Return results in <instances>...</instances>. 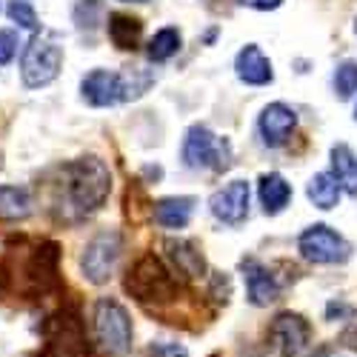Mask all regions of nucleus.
<instances>
[{
    "label": "nucleus",
    "mask_w": 357,
    "mask_h": 357,
    "mask_svg": "<svg viewBox=\"0 0 357 357\" xmlns=\"http://www.w3.org/2000/svg\"><path fill=\"white\" fill-rule=\"evenodd\" d=\"M309 323L301 317V314H291V312H283L275 317L272 329H269V340L275 343V349L283 354V357H297L306 346H309Z\"/></svg>",
    "instance_id": "nucleus-10"
},
{
    "label": "nucleus",
    "mask_w": 357,
    "mask_h": 357,
    "mask_svg": "<svg viewBox=\"0 0 357 357\" xmlns=\"http://www.w3.org/2000/svg\"><path fill=\"white\" fill-rule=\"evenodd\" d=\"M163 249L169 252V260H172V266H174V272H181V275L189 278V280L203 278L206 260H203L200 249H197L192 241H166Z\"/></svg>",
    "instance_id": "nucleus-15"
},
{
    "label": "nucleus",
    "mask_w": 357,
    "mask_h": 357,
    "mask_svg": "<svg viewBox=\"0 0 357 357\" xmlns=\"http://www.w3.org/2000/svg\"><path fill=\"white\" fill-rule=\"evenodd\" d=\"M234 69H237V77L249 86H266L272 83L275 72H272V61L266 57L255 43L243 46L237 52V61H234Z\"/></svg>",
    "instance_id": "nucleus-14"
},
{
    "label": "nucleus",
    "mask_w": 357,
    "mask_h": 357,
    "mask_svg": "<svg viewBox=\"0 0 357 357\" xmlns=\"http://www.w3.org/2000/svg\"><path fill=\"white\" fill-rule=\"evenodd\" d=\"M140 35H143V23L137 17L123 15V12L109 15V38L117 49H137Z\"/></svg>",
    "instance_id": "nucleus-19"
},
{
    "label": "nucleus",
    "mask_w": 357,
    "mask_h": 357,
    "mask_svg": "<svg viewBox=\"0 0 357 357\" xmlns=\"http://www.w3.org/2000/svg\"><path fill=\"white\" fill-rule=\"evenodd\" d=\"M109 192H112L109 166L95 155L77 158L61 169V200L57 203H61V209L69 212L72 220L98 212L106 203Z\"/></svg>",
    "instance_id": "nucleus-1"
},
{
    "label": "nucleus",
    "mask_w": 357,
    "mask_h": 357,
    "mask_svg": "<svg viewBox=\"0 0 357 357\" xmlns=\"http://www.w3.org/2000/svg\"><path fill=\"white\" fill-rule=\"evenodd\" d=\"M177 49H181V32L172 29V26L160 29V32L149 40V57H152L155 63H163V61H169V57H174Z\"/></svg>",
    "instance_id": "nucleus-22"
},
{
    "label": "nucleus",
    "mask_w": 357,
    "mask_h": 357,
    "mask_svg": "<svg viewBox=\"0 0 357 357\" xmlns=\"http://www.w3.org/2000/svg\"><path fill=\"white\" fill-rule=\"evenodd\" d=\"M354 117H357V106H354Z\"/></svg>",
    "instance_id": "nucleus-32"
},
{
    "label": "nucleus",
    "mask_w": 357,
    "mask_h": 357,
    "mask_svg": "<svg viewBox=\"0 0 357 357\" xmlns=\"http://www.w3.org/2000/svg\"><path fill=\"white\" fill-rule=\"evenodd\" d=\"M15 54H17V32L0 29V66H6Z\"/></svg>",
    "instance_id": "nucleus-27"
},
{
    "label": "nucleus",
    "mask_w": 357,
    "mask_h": 357,
    "mask_svg": "<svg viewBox=\"0 0 357 357\" xmlns=\"http://www.w3.org/2000/svg\"><path fill=\"white\" fill-rule=\"evenodd\" d=\"M123 3H143V0H123Z\"/></svg>",
    "instance_id": "nucleus-31"
},
{
    "label": "nucleus",
    "mask_w": 357,
    "mask_h": 357,
    "mask_svg": "<svg viewBox=\"0 0 357 357\" xmlns=\"http://www.w3.org/2000/svg\"><path fill=\"white\" fill-rule=\"evenodd\" d=\"M95 332H98V340L100 346L109 351V354H129L132 351V317L129 312L112 301V297H103L95 306Z\"/></svg>",
    "instance_id": "nucleus-5"
},
{
    "label": "nucleus",
    "mask_w": 357,
    "mask_h": 357,
    "mask_svg": "<svg viewBox=\"0 0 357 357\" xmlns=\"http://www.w3.org/2000/svg\"><path fill=\"white\" fill-rule=\"evenodd\" d=\"M126 289L140 303H169L181 291V283H177V275L166 269L155 255H143L129 269Z\"/></svg>",
    "instance_id": "nucleus-2"
},
{
    "label": "nucleus",
    "mask_w": 357,
    "mask_h": 357,
    "mask_svg": "<svg viewBox=\"0 0 357 357\" xmlns=\"http://www.w3.org/2000/svg\"><path fill=\"white\" fill-rule=\"evenodd\" d=\"M43 357H92L86 329L75 312L61 309L43 323Z\"/></svg>",
    "instance_id": "nucleus-3"
},
{
    "label": "nucleus",
    "mask_w": 357,
    "mask_h": 357,
    "mask_svg": "<svg viewBox=\"0 0 357 357\" xmlns=\"http://www.w3.org/2000/svg\"><path fill=\"white\" fill-rule=\"evenodd\" d=\"M9 17H12L20 29H26V32H38V29H40L38 12L29 6L26 0H12V3H9Z\"/></svg>",
    "instance_id": "nucleus-25"
},
{
    "label": "nucleus",
    "mask_w": 357,
    "mask_h": 357,
    "mask_svg": "<svg viewBox=\"0 0 357 357\" xmlns=\"http://www.w3.org/2000/svg\"><path fill=\"white\" fill-rule=\"evenodd\" d=\"M243 278H246V289H249V301L255 306H269L278 301L280 286L275 280V275L266 269L257 260H243Z\"/></svg>",
    "instance_id": "nucleus-13"
},
{
    "label": "nucleus",
    "mask_w": 357,
    "mask_h": 357,
    "mask_svg": "<svg viewBox=\"0 0 357 357\" xmlns=\"http://www.w3.org/2000/svg\"><path fill=\"white\" fill-rule=\"evenodd\" d=\"M332 177L349 195H357V155L346 143L332 146Z\"/></svg>",
    "instance_id": "nucleus-18"
},
{
    "label": "nucleus",
    "mask_w": 357,
    "mask_h": 357,
    "mask_svg": "<svg viewBox=\"0 0 357 357\" xmlns=\"http://www.w3.org/2000/svg\"><path fill=\"white\" fill-rule=\"evenodd\" d=\"M231 160V146L226 137L212 135L206 126H192L183 140V163L189 169H229Z\"/></svg>",
    "instance_id": "nucleus-6"
},
{
    "label": "nucleus",
    "mask_w": 357,
    "mask_h": 357,
    "mask_svg": "<svg viewBox=\"0 0 357 357\" xmlns=\"http://www.w3.org/2000/svg\"><path fill=\"white\" fill-rule=\"evenodd\" d=\"M83 100L92 106H114L123 103V77L121 72H109V69H95L89 72L80 83Z\"/></svg>",
    "instance_id": "nucleus-11"
},
{
    "label": "nucleus",
    "mask_w": 357,
    "mask_h": 357,
    "mask_svg": "<svg viewBox=\"0 0 357 357\" xmlns=\"http://www.w3.org/2000/svg\"><path fill=\"white\" fill-rule=\"evenodd\" d=\"M343 340H346V346H351V349H357V320H351V326L346 329V335H343Z\"/></svg>",
    "instance_id": "nucleus-30"
},
{
    "label": "nucleus",
    "mask_w": 357,
    "mask_h": 357,
    "mask_svg": "<svg viewBox=\"0 0 357 357\" xmlns=\"http://www.w3.org/2000/svg\"><path fill=\"white\" fill-rule=\"evenodd\" d=\"M283 0H241V6H249V9H260V12H269V9H278Z\"/></svg>",
    "instance_id": "nucleus-29"
},
{
    "label": "nucleus",
    "mask_w": 357,
    "mask_h": 357,
    "mask_svg": "<svg viewBox=\"0 0 357 357\" xmlns=\"http://www.w3.org/2000/svg\"><path fill=\"white\" fill-rule=\"evenodd\" d=\"M309 200L317 206V209H335L340 200V183L329 172H320L309 181Z\"/></svg>",
    "instance_id": "nucleus-21"
},
{
    "label": "nucleus",
    "mask_w": 357,
    "mask_h": 357,
    "mask_svg": "<svg viewBox=\"0 0 357 357\" xmlns=\"http://www.w3.org/2000/svg\"><path fill=\"white\" fill-rule=\"evenodd\" d=\"M212 215L226 223V226H237L249 218V183L246 181H231L223 189H218L209 200Z\"/></svg>",
    "instance_id": "nucleus-9"
},
{
    "label": "nucleus",
    "mask_w": 357,
    "mask_h": 357,
    "mask_svg": "<svg viewBox=\"0 0 357 357\" xmlns=\"http://www.w3.org/2000/svg\"><path fill=\"white\" fill-rule=\"evenodd\" d=\"M354 92H357V63L354 61H346L335 72V95L340 100H349Z\"/></svg>",
    "instance_id": "nucleus-24"
},
{
    "label": "nucleus",
    "mask_w": 357,
    "mask_h": 357,
    "mask_svg": "<svg viewBox=\"0 0 357 357\" xmlns=\"http://www.w3.org/2000/svg\"><path fill=\"white\" fill-rule=\"evenodd\" d=\"M195 200L192 197H166L152 206V218L163 229H186L192 220Z\"/></svg>",
    "instance_id": "nucleus-16"
},
{
    "label": "nucleus",
    "mask_w": 357,
    "mask_h": 357,
    "mask_svg": "<svg viewBox=\"0 0 357 357\" xmlns=\"http://www.w3.org/2000/svg\"><path fill=\"white\" fill-rule=\"evenodd\" d=\"M149 357H189V351L177 343H152L149 346Z\"/></svg>",
    "instance_id": "nucleus-28"
},
{
    "label": "nucleus",
    "mask_w": 357,
    "mask_h": 357,
    "mask_svg": "<svg viewBox=\"0 0 357 357\" xmlns=\"http://www.w3.org/2000/svg\"><path fill=\"white\" fill-rule=\"evenodd\" d=\"M291 200V186L283 181V174L272 172V174H263L260 177V203L266 215H280Z\"/></svg>",
    "instance_id": "nucleus-17"
},
{
    "label": "nucleus",
    "mask_w": 357,
    "mask_h": 357,
    "mask_svg": "<svg viewBox=\"0 0 357 357\" xmlns=\"http://www.w3.org/2000/svg\"><path fill=\"white\" fill-rule=\"evenodd\" d=\"M63 66V49L52 38H32L20 57V80L26 89L49 86Z\"/></svg>",
    "instance_id": "nucleus-4"
},
{
    "label": "nucleus",
    "mask_w": 357,
    "mask_h": 357,
    "mask_svg": "<svg viewBox=\"0 0 357 357\" xmlns=\"http://www.w3.org/2000/svg\"><path fill=\"white\" fill-rule=\"evenodd\" d=\"M32 215V195L23 186H0V220H26Z\"/></svg>",
    "instance_id": "nucleus-20"
},
{
    "label": "nucleus",
    "mask_w": 357,
    "mask_h": 357,
    "mask_svg": "<svg viewBox=\"0 0 357 357\" xmlns=\"http://www.w3.org/2000/svg\"><path fill=\"white\" fill-rule=\"evenodd\" d=\"M100 15H103V3L100 0H80L75 6V23L77 29H95L100 23Z\"/></svg>",
    "instance_id": "nucleus-26"
},
{
    "label": "nucleus",
    "mask_w": 357,
    "mask_h": 357,
    "mask_svg": "<svg viewBox=\"0 0 357 357\" xmlns=\"http://www.w3.org/2000/svg\"><path fill=\"white\" fill-rule=\"evenodd\" d=\"M297 249H301V255L312 263H320V266H332V263H343L349 260L351 255V246L343 241V237L329 229V226H309L303 234H301V241H297Z\"/></svg>",
    "instance_id": "nucleus-8"
},
{
    "label": "nucleus",
    "mask_w": 357,
    "mask_h": 357,
    "mask_svg": "<svg viewBox=\"0 0 357 357\" xmlns=\"http://www.w3.org/2000/svg\"><path fill=\"white\" fill-rule=\"evenodd\" d=\"M121 252H123V237H121V231L106 229V231L95 234L92 241L86 243L83 260H80L86 280H92L95 286L109 283V278L114 275L117 260H121Z\"/></svg>",
    "instance_id": "nucleus-7"
},
{
    "label": "nucleus",
    "mask_w": 357,
    "mask_h": 357,
    "mask_svg": "<svg viewBox=\"0 0 357 357\" xmlns=\"http://www.w3.org/2000/svg\"><path fill=\"white\" fill-rule=\"evenodd\" d=\"M123 77V100H137L140 95H146V89L155 83V75L146 72L143 66H132L126 72H121Z\"/></svg>",
    "instance_id": "nucleus-23"
},
{
    "label": "nucleus",
    "mask_w": 357,
    "mask_h": 357,
    "mask_svg": "<svg viewBox=\"0 0 357 357\" xmlns=\"http://www.w3.org/2000/svg\"><path fill=\"white\" fill-rule=\"evenodd\" d=\"M257 126H260L263 143L278 149V146H283L291 137V132L297 126V112L291 106H286V103H269L263 109Z\"/></svg>",
    "instance_id": "nucleus-12"
}]
</instances>
